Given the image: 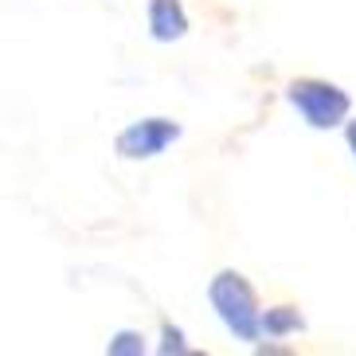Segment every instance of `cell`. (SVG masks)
<instances>
[{
  "label": "cell",
  "mask_w": 356,
  "mask_h": 356,
  "mask_svg": "<svg viewBox=\"0 0 356 356\" xmlns=\"http://www.w3.org/2000/svg\"><path fill=\"white\" fill-rule=\"evenodd\" d=\"M286 102L298 110L309 129H337L345 126L353 114V98L345 86L329 83V79H293L286 86Z\"/></svg>",
  "instance_id": "2"
},
{
  "label": "cell",
  "mask_w": 356,
  "mask_h": 356,
  "mask_svg": "<svg viewBox=\"0 0 356 356\" xmlns=\"http://www.w3.org/2000/svg\"><path fill=\"white\" fill-rule=\"evenodd\" d=\"M254 348H259V353H290L286 345H254Z\"/></svg>",
  "instance_id": "9"
},
{
  "label": "cell",
  "mask_w": 356,
  "mask_h": 356,
  "mask_svg": "<svg viewBox=\"0 0 356 356\" xmlns=\"http://www.w3.org/2000/svg\"><path fill=\"white\" fill-rule=\"evenodd\" d=\"M180 122H172V118H137V122H129L122 134L114 137V153L122 161H153L161 157L168 145H177L180 141Z\"/></svg>",
  "instance_id": "3"
},
{
  "label": "cell",
  "mask_w": 356,
  "mask_h": 356,
  "mask_svg": "<svg viewBox=\"0 0 356 356\" xmlns=\"http://www.w3.org/2000/svg\"><path fill=\"white\" fill-rule=\"evenodd\" d=\"M345 141H348V153H353V161H356V118L345 122Z\"/></svg>",
  "instance_id": "8"
},
{
  "label": "cell",
  "mask_w": 356,
  "mask_h": 356,
  "mask_svg": "<svg viewBox=\"0 0 356 356\" xmlns=\"http://www.w3.org/2000/svg\"><path fill=\"white\" fill-rule=\"evenodd\" d=\"M157 353H161V356H188V353H196V348L188 345V337H184V329H180V325L165 321V325H161Z\"/></svg>",
  "instance_id": "6"
},
{
  "label": "cell",
  "mask_w": 356,
  "mask_h": 356,
  "mask_svg": "<svg viewBox=\"0 0 356 356\" xmlns=\"http://www.w3.org/2000/svg\"><path fill=\"white\" fill-rule=\"evenodd\" d=\"M305 317L298 314V305H270L262 309V341H286V337L302 333Z\"/></svg>",
  "instance_id": "5"
},
{
  "label": "cell",
  "mask_w": 356,
  "mask_h": 356,
  "mask_svg": "<svg viewBox=\"0 0 356 356\" xmlns=\"http://www.w3.org/2000/svg\"><path fill=\"white\" fill-rule=\"evenodd\" d=\"M208 305L216 309V317L223 321L235 341L243 345H259L262 341V305L254 286L243 278L239 270H220L208 282Z\"/></svg>",
  "instance_id": "1"
},
{
  "label": "cell",
  "mask_w": 356,
  "mask_h": 356,
  "mask_svg": "<svg viewBox=\"0 0 356 356\" xmlns=\"http://www.w3.org/2000/svg\"><path fill=\"white\" fill-rule=\"evenodd\" d=\"M106 353L110 356H141L145 353V337L137 329H118L110 341H106Z\"/></svg>",
  "instance_id": "7"
},
{
  "label": "cell",
  "mask_w": 356,
  "mask_h": 356,
  "mask_svg": "<svg viewBox=\"0 0 356 356\" xmlns=\"http://www.w3.org/2000/svg\"><path fill=\"white\" fill-rule=\"evenodd\" d=\"M188 12L184 0H149V35L157 43H177L188 35Z\"/></svg>",
  "instance_id": "4"
}]
</instances>
